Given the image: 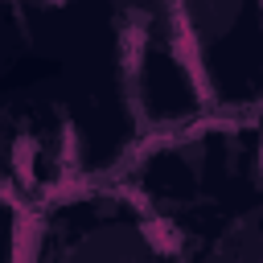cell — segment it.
<instances>
[{"label": "cell", "mask_w": 263, "mask_h": 263, "mask_svg": "<svg viewBox=\"0 0 263 263\" xmlns=\"http://www.w3.org/2000/svg\"><path fill=\"white\" fill-rule=\"evenodd\" d=\"M115 4L156 41L205 53L238 29L251 0H115Z\"/></svg>", "instance_id": "1"}]
</instances>
